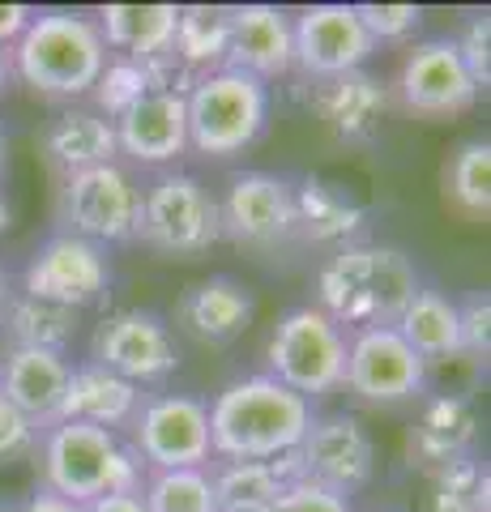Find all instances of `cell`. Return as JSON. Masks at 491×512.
Here are the masks:
<instances>
[{"label": "cell", "instance_id": "1", "mask_svg": "<svg viewBox=\"0 0 491 512\" xmlns=\"http://www.w3.org/2000/svg\"><path fill=\"white\" fill-rule=\"evenodd\" d=\"M316 410L269 372L223 384L210 402L214 461H278L308 436Z\"/></svg>", "mask_w": 491, "mask_h": 512}, {"label": "cell", "instance_id": "2", "mask_svg": "<svg viewBox=\"0 0 491 512\" xmlns=\"http://www.w3.org/2000/svg\"><path fill=\"white\" fill-rule=\"evenodd\" d=\"M423 291L415 256L393 244L338 248L316 274V308L346 333L398 325L406 303Z\"/></svg>", "mask_w": 491, "mask_h": 512}, {"label": "cell", "instance_id": "3", "mask_svg": "<svg viewBox=\"0 0 491 512\" xmlns=\"http://www.w3.org/2000/svg\"><path fill=\"white\" fill-rule=\"evenodd\" d=\"M107 64L99 22L82 9H35L26 35L9 47V73L43 99H90Z\"/></svg>", "mask_w": 491, "mask_h": 512}, {"label": "cell", "instance_id": "4", "mask_svg": "<svg viewBox=\"0 0 491 512\" xmlns=\"http://www.w3.org/2000/svg\"><path fill=\"white\" fill-rule=\"evenodd\" d=\"M39 466L47 491L65 495V500L82 508L103 500V495L141 491V483H146V466L120 440V431H103L69 419L52 423L39 436Z\"/></svg>", "mask_w": 491, "mask_h": 512}, {"label": "cell", "instance_id": "5", "mask_svg": "<svg viewBox=\"0 0 491 512\" xmlns=\"http://www.w3.org/2000/svg\"><path fill=\"white\" fill-rule=\"evenodd\" d=\"M269 86L240 69H214L193 77L184 94L188 116V150L205 158H235L248 146H257L269 128Z\"/></svg>", "mask_w": 491, "mask_h": 512}, {"label": "cell", "instance_id": "6", "mask_svg": "<svg viewBox=\"0 0 491 512\" xmlns=\"http://www.w3.org/2000/svg\"><path fill=\"white\" fill-rule=\"evenodd\" d=\"M223 231H218V197L205 188L193 171H158L141 188V222L137 244L167 256V261H188V256L210 252Z\"/></svg>", "mask_w": 491, "mask_h": 512}, {"label": "cell", "instance_id": "7", "mask_svg": "<svg viewBox=\"0 0 491 512\" xmlns=\"http://www.w3.org/2000/svg\"><path fill=\"white\" fill-rule=\"evenodd\" d=\"M269 376L308 402L338 393L346 376V329L316 303L282 312L269 333Z\"/></svg>", "mask_w": 491, "mask_h": 512}, {"label": "cell", "instance_id": "8", "mask_svg": "<svg viewBox=\"0 0 491 512\" xmlns=\"http://www.w3.org/2000/svg\"><path fill=\"white\" fill-rule=\"evenodd\" d=\"M133 427V453L146 470H205L214 461L210 402L193 393L141 397Z\"/></svg>", "mask_w": 491, "mask_h": 512}, {"label": "cell", "instance_id": "9", "mask_svg": "<svg viewBox=\"0 0 491 512\" xmlns=\"http://www.w3.org/2000/svg\"><path fill=\"white\" fill-rule=\"evenodd\" d=\"M60 218L69 235H82L99 248L137 244V222H141V188L133 171L124 163H103L90 171L65 175L60 192Z\"/></svg>", "mask_w": 491, "mask_h": 512}, {"label": "cell", "instance_id": "10", "mask_svg": "<svg viewBox=\"0 0 491 512\" xmlns=\"http://www.w3.org/2000/svg\"><path fill=\"white\" fill-rule=\"evenodd\" d=\"M112 282H116V269L107 248L69 231L47 235L22 269V295L56 303V308H69V312H86L94 303H103L112 295Z\"/></svg>", "mask_w": 491, "mask_h": 512}, {"label": "cell", "instance_id": "11", "mask_svg": "<svg viewBox=\"0 0 491 512\" xmlns=\"http://www.w3.org/2000/svg\"><path fill=\"white\" fill-rule=\"evenodd\" d=\"M90 359L107 367V372L124 376L129 384H137V389H150V384H163L176 376L180 342L171 333L167 316H158L150 308H120V312H107L94 325Z\"/></svg>", "mask_w": 491, "mask_h": 512}, {"label": "cell", "instance_id": "12", "mask_svg": "<svg viewBox=\"0 0 491 512\" xmlns=\"http://www.w3.org/2000/svg\"><path fill=\"white\" fill-rule=\"evenodd\" d=\"M432 367L393 325L355 329L346 333V376L342 389H351L368 406H402L427 393Z\"/></svg>", "mask_w": 491, "mask_h": 512}, {"label": "cell", "instance_id": "13", "mask_svg": "<svg viewBox=\"0 0 491 512\" xmlns=\"http://www.w3.org/2000/svg\"><path fill=\"white\" fill-rule=\"evenodd\" d=\"M295 461H299V478L351 500L376 478L380 448L359 414L338 410V414H316L308 436L295 448Z\"/></svg>", "mask_w": 491, "mask_h": 512}, {"label": "cell", "instance_id": "14", "mask_svg": "<svg viewBox=\"0 0 491 512\" xmlns=\"http://www.w3.org/2000/svg\"><path fill=\"white\" fill-rule=\"evenodd\" d=\"M218 231L240 248H278L299 235L295 180L278 171H240L218 197Z\"/></svg>", "mask_w": 491, "mask_h": 512}, {"label": "cell", "instance_id": "15", "mask_svg": "<svg viewBox=\"0 0 491 512\" xmlns=\"http://www.w3.org/2000/svg\"><path fill=\"white\" fill-rule=\"evenodd\" d=\"M291 30H295V69L308 82L368 69V60L380 52L372 35L363 30L355 5H308L291 18Z\"/></svg>", "mask_w": 491, "mask_h": 512}, {"label": "cell", "instance_id": "16", "mask_svg": "<svg viewBox=\"0 0 491 512\" xmlns=\"http://www.w3.org/2000/svg\"><path fill=\"white\" fill-rule=\"evenodd\" d=\"M398 90H402V103L410 111H419V116H462L483 94L474 86L466 60L449 35H436L410 47L398 73Z\"/></svg>", "mask_w": 491, "mask_h": 512}, {"label": "cell", "instance_id": "17", "mask_svg": "<svg viewBox=\"0 0 491 512\" xmlns=\"http://www.w3.org/2000/svg\"><path fill=\"white\" fill-rule=\"evenodd\" d=\"M304 103L338 141H346V146H372L380 137L389 90L368 69H355V73L316 77V82H308Z\"/></svg>", "mask_w": 491, "mask_h": 512}, {"label": "cell", "instance_id": "18", "mask_svg": "<svg viewBox=\"0 0 491 512\" xmlns=\"http://www.w3.org/2000/svg\"><path fill=\"white\" fill-rule=\"evenodd\" d=\"M257 320V291L231 274H210L184 286L176 325L201 346H231Z\"/></svg>", "mask_w": 491, "mask_h": 512}, {"label": "cell", "instance_id": "19", "mask_svg": "<svg viewBox=\"0 0 491 512\" xmlns=\"http://www.w3.org/2000/svg\"><path fill=\"white\" fill-rule=\"evenodd\" d=\"M116 150L137 167H171L188 154L184 94L150 90L116 120Z\"/></svg>", "mask_w": 491, "mask_h": 512}, {"label": "cell", "instance_id": "20", "mask_svg": "<svg viewBox=\"0 0 491 512\" xmlns=\"http://www.w3.org/2000/svg\"><path fill=\"white\" fill-rule=\"evenodd\" d=\"M227 69H240L257 82H278L295 69L291 13L278 5H231Z\"/></svg>", "mask_w": 491, "mask_h": 512}, {"label": "cell", "instance_id": "21", "mask_svg": "<svg viewBox=\"0 0 491 512\" xmlns=\"http://www.w3.org/2000/svg\"><path fill=\"white\" fill-rule=\"evenodd\" d=\"M69 355L56 350H30V346H13L0 359V397L22 410L39 431L60 423V402H65V384H69Z\"/></svg>", "mask_w": 491, "mask_h": 512}, {"label": "cell", "instance_id": "22", "mask_svg": "<svg viewBox=\"0 0 491 512\" xmlns=\"http://www.w3.org/2000/svg\"><path fill=\"white\" fill-rule=\"evenodd\" d=\"M295 218H299V235L308 244H325L338 252L359 244L363 227H368V205L338 180L304 175V180H295Z\"/></svg>", "mask_w": 491, "mask_h": 512}, {"label": "cell", "instance_id": "23", "mask_svg": "<svg viewBox=\"0 0 491 512\" xmlns=\"http://www.w3.org/2000/svg\"><path fill=\"white\" fill-rule=\"evenodd\" d=\"M141 393L137 384L124 376L107 372L94 359H82L69 367V384H65V402H60V419L69 423H90L103 431H120L137 419L141 410Z\"/></svg>", "mask_w": 491, "mask_h": 512}, {"label": "cell", "instance_id": "24", "mask_svg": "<svg viewBox=\"0 0 491 512\" xmlns=\"http://www.w3.org/2000/svg\"><path fill=\"white\" fill-rule=\"evenodd\" d=\"M479 436V414L462 393H432L410 427V457L427 470H440L457 457H470Z\"/></svg>", "mask_w": 491, "mask_h": 512}, {"label": "cell", "instance_id": "25", "mask_svg": "<svg viewBox=\"0 0 491 512\" xmlns=\"http://www.w3.org/2000/svg\"><path fill=\"white\" fill-rule=\"evenodd\" d=\"M94 22H99L107 56H124L137 64L176 56L180 5H103Z\"/></svg>", "mask_w": 491, "mask_h": 512}, {"label": "cell", "instance_id": "26", "mask_svg": "<svg viewBox=\"0 0 491 512\" xmlns=\"http://www.w3.org/2000/svg\"><path fill=\"white\" fill-rule=\"evenodd\" d=\"M43 150L65 175L103 167V163H120L116 124L103 120L94 107H77V103H69L52 124H47Z\"/></svg>", "mask_w": 491, "mask_h": 512}, {"label": "cell", "instance_id": "27", "mask_svg": "<svg viewBox=\"0 0 491 512\" xmlns=\"http://www.w3.org/2000/svg\"><path fill=\"white\" fill-rule=\"evenodd\" d=\"M218 512H274L278 495L299 478L295 453L278 461H210Z\"/></svg>", "mask_w": 491, "mask_h": 512}, {"label": "cell", "instance_id": "28", "mask_svg": "<svg viewBox=\"0 0 491 512\" xmlns=\"http://www.w3.org/2000/svg\"><path fill=\"white\" fill-rule=\"evenodd\" d=\"M402 338L415 346V355L432 367L440 359H462V325H457V299H449L436 286H423V291L406 303V312L398 316Z\"/></svg>", "mask_w": 491, "mask_h": 512}, {"label": "cell", "instance_id": "29", "mask_svg": "<svg viewBox=\"0 0 491 512\" xmlns=\"http://www.w3.org/2000/svg\"><path fill=\"white\" fill-rule=\"evenodd\" d=\"M77 316L69 308H56V303L30 299L22 291H13L0 308L5 320V333L13 346H30V350H56V355H69V346L77 338Z\"/></svg>", "mask_w": 491, "mask_h": 512}, {"label": "cell", "instance_id": "30", "mask_svg": "<svg viewBox=\"0 0 491 512\" xmlns=\"http://www.w3.org/2000/svg\"><path fill=\"white\" fill-rule=\"evenodd\" d=\"M231 43V9L223 5H180L176 22V60L193 77L214 73L227 64Z\"/></svg>", "mask_w": 491, "mask_h": 512}, {"label": "cell", "instance_id": "31", "mask_svg": "<svg viewBox=\"0 0 491 512\" xmlns=\"http://www.w3.org/2000/svg\"><path fill=\"white\" fill-rule=\"evenodd\" d=\"M141 500L150 512H218L214 478L205 470H146Z\"/></svg>", "mask_w": 491, "mask_h": 512}, {"label": "cell", "instance_id": "32", "mask_svg": "<svg viewBox=\"0 0 491 512\" xmlns=\"http://www.w3.org/2000/svg\"><path fill=\"white\" fill-rule=\"evenodd\" d=\"M491 478L479 457H457L449 466L432 470V495H427V512H487Z\"/></svg>", "mask_w": 491, "mask_h": 512}, {"label": "cell", "instance_id": "33", "mask_svg": "<svg viewBox=\"0 0 491 512\" xmlns=\"http://www.w3.org/2000/svg\"><path fill=\"white\" fill-rule=\"evenodd\" d=\"M445 192L470 218L491 214V141L487 137H470L453 154V163L445 171Z\"/></svg>", "mask_w": 491, "mask_h": 512}, {"label": "cell", "instance_id": "34", "mask_svg": "<svg viewBox=\"0 0 491 512\" xmlns=\"http://www.w3.org/2000/svg\"><path fill=\"white\" fill-rule=\"evenodd\" d=\"M154 90V77L146 64L137 60H124V56H107L99 82H94L90 99H94V111H99L103 120H120L124 111H129L137 99H146V94Z\"/></svg>", "mask_w": 491, "mask_h": 512}, {"label": "cell", "instance_id": "35", "mask_svg": "<svg viewBox=\"0 0 491 512\" xmlns=\"http://www.w3.org/2000/svg\"><path fill=\"white\" fill-rule=\"evenodd\" d=\"M363 30L372 35V43H406L423 26L419 5H355Z\"/></svg>", "mask_w": 491, "mask_h": 512}, {"label": "cell", "instance_id": "36", "mask_svg": "<svg viewBox=\"0 0 491 512\" xmlns=\"http://www.w3.org/2000/svg\"><path fill=\"white\" fill-rule=\"evenodd\" d=\"M457 325H462V355L487 363V355H491V295L470 291L457 299Z\"/></svg>", "mask_w": 491, "mask_h": 512}, {"label": "cell", "instance_id": "37", "mask_svg": "<svg viewBox=\"0 0 491 512\" xmlns=\"http://www.w3.org/2000/svg\"><path fill=\"white\" fill-rule=\"evenodd\" d=\"M457 52H462L466 69L474 77V86L487 90L491 86V13H470V22L462 35H453Z\"/></svg>", "mask_w": 491, "mask_h": 512}, {"label": "cell", "instance_id": "38", "mask_svg": "<svg viewBox=\"0 0 491 512\" xmlns=\"http://www.w3.org/2000/svg\"><path fill=\"white\" fill-rule=\"evenodd\" d=\"M39 436L43 431L26 419L22 410H13L5 397H0V466H9V461H18L26 453H35L39 448Z\"/></svg>", "mask_w": 491, "mask_h": 512}, {"label": "cell", "instance_id": "39", "mask_svg": "<svg viewBox=\"0 0 491 512\" xmlns=\"http://www.w3.org/2000/svg\"><path fill=\"white\" fill-rule=\"evenodd\" d=\"M274 512H355V508H351L346 495L329 491V487H316V483H308V478H295V483L278 495Z\"/></svg>", "mask_w": 491, "mask_h": 512}, {"label": "cell", "instance_id": "40", "mask_svg": "<svg viewBox=\"0 0 491 512\" xmlns=\"http://www.w3.org/2000/svg\"><path fill=\"white\" fill-rule=\"evenodd\" d=\"M30 18H35V5H0V52H9L26 35Z\"/></svg>", "mask_w": 491, "mask_h": 512}, {"label": "cell", "instance_id": "41", "mask_svg": "<svg viewBox=\"0 0 491 512\" xmlns=\"http://www.w3.org/2000/svg\"><path fill=\"white\" fill-rule=\"evenodd\" d=\"M82 512H150V508L141 500V491H120V495H103V500L86 504Z\"/></svg>", "mask_w": 491, "mask_h": 512}, {"label": "cell", "instance_id": "42", "mask_svg": "<svg viewBox=\"0 0 491 512\" xmlns=\"http://www.w3.org/2000/svg\"><path fill=\"white\" fill-rule=\"evenodd\" d=\"M22 512H82V504H73V500H65V495H56V491L39 487L35 495H26Z\"/></svg>", "mask_w": 491, "mask_h": 512}, {"label": "cell", "instance_id": "43", "mask_svg": "<svg viewBox=\"0 0 491 512\" xmlns=\"http://www.w3.org/2000/svg\"><path fill=\"white\" fill-rule=\"evenodd\" d=\"M5 171H9V133L0 128V184H5Z\"/></svg>", "mask_w": 491, "mask_h": 512}, {"label": "cell", "instance_id": "44", "mask_svg": "<svg viewBox=\"0 0 491 512\" xmlns=\"http://www.w3.org/2000/svg\"><path fill=\"white\" fill-rule=\"evenodd\" d=\"M9 52H0V94H5V86H9Z\"/></svg>", "mask_w": 491, "mask_h": 512}, {"label": "cell", "instance_id": "45", "mask_svg": "<svg viewBox=\"0 0 491 512\" xmlns=\"http://www.w3.org/2000/svg\"><path fill=\"white\" fill-rule=\"evenodd\" d=\"M9 218H13V210H9V201H5V192H0V231H9Z\"/></svg>", "mask_w": 491, "mask_h": 512}, {"label": "cell", "instance_id": "46", "mask_svg": "<svg viewBox=\"0 0 491 512\" xmlns=\"http://www.w3.org/2000/svg\"><path fill=\"white\" fill-rule=\"evenodd\" d=\"M9 274H5V265H0V308H5V299H9Z\"/></svg>", "mask_w": 491, "mask_h": 512}]
</instances>
